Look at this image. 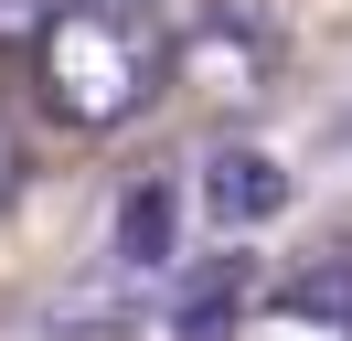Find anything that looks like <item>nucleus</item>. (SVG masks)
<instances>
[{
	"label": "nucleus",
	"instance_id": "f03ea898",
	"mask_svg": "<svg viewBox=\"0 0 352 341\" xmlns=\"http://www.w3.org/2000/svg\"><path fill=\"white\" fill-rule=\"evenodd\" d=\"M182 203H192L203 224H224V234L278 224V213H288V160L256 149V139H214V149L192 160V192H182Z\"/></svg>",
	"mask_w": 352,
	"mask_h": 341
},
{
	"label": "nucleus",
	"instance_id": "20e7f679",
	"mask_svg": "<svg viewBox=\"0 0 352 341\" xmlns=\"http://www.w3.org/2000/svg\"><path fill=\"white\" fill-rule=\"evenodd\" d=\"M54 11H65V0H0V54H32Z\"/></svg>",
	"mask_w": 352,
	"mask_h": 341
},
{
	"label": "nucleus",
	"instance_id": "39448f33",
	"mask_svg": "<svg viewBox=\"0 0 352 341\" xmlns=\"http://www.w3.org/2000/svg\"><path fill=\"white\" fill-rule=\"evenodd\" d=\"M11 182H22V149H11V128H0V192H11Z\"/></svg>",
	"mask_w": 352,
	"mask_h": 341
},
{
	"label": "nucleus",
	"instance_id": "0eeeda50",
	"mask_svg": "<svg viewBox=\"0 0 352 341\" xmlns=\"http://www.w3.org/2000/svg\"><path fill=\"white\" fill-rule=\"evenodd\" d=\"M118 11H150V0H118Z\"/></svg>",
	"mask_w": 352,
	"mask_h": 341
},
{
	"label": "nucleus",
	"instance_id": "7ed1b4c3",
	"mask_svg": "<svg viewBox=\"0 0 352 341\" xmlns=\"http://www.w3.org/2000/svg\"><path fill=\"white\" fill-rule=\"evenodd\" d=\"M171 213H182V192H171V182L129 192V213H118V267H129V277L171 267Z\"/></svg>",
	"mask_w": 352,
	"mask_h": 341
},
{
	"label": "nucleus",
	"instance_id": "423d86ee",
	"mask_svg": "<svg viewBox=\"0 0 352 341\" xmlns=\"http://www.w3.org/2000/svg\"><path fill=\"white\" fill-rule=\"evenodd\" d=\"M331 139H342V149H352V107H342V128H331Z\"/></svg>",
	"mask_w": 352,
	"mask_h": 341
},
{
	"label": "nucleus",
	"instance_id": "f257e3e1",
	"mask_svg": "<svg viewBox=\"0 0 352 341\" xmlns=\"http://www.w3.org/2000/svg\"><path fill=\"white\" fill-rule=\"evenodd\" d=\"M32 85L65 128H129L160 96V43L150 11H118V0H65L32 43Z\"/></svg>",
	"mask_w": 352,
	"mask_h": 341
}]
</instances>
